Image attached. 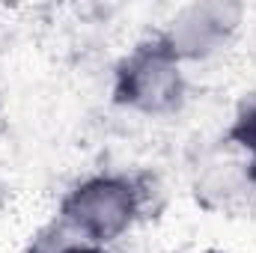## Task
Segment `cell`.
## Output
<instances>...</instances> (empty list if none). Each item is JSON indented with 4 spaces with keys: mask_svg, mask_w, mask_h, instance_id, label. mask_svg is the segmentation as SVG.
Listing matches in <instances>:
<instances>
[{
    "mask_svg": "<svg viewBox=\"0 0 256 253\" xmlns=\"http://www.w3.org/2000/svg\"><path fill=\"white\" fill-rule=\"evenodd\" d=\"M152 208V185L146 173L92 170L63 190L54 214L86 244L120 248L146 220Z\"/></svg>",
    "mask_w": 256,
    "mask_h": 253,
    "instance_id": "cell-1",
    "label": "cell"
},
{
    "mask_svg": "<svg viewBox=\"0 0 256 253\" xmlns=\"http://www.w3.org/2000/svg\"><path fill=\"white\" fill-rule=\"evenodd\" d=\"M191 98L188 66L152 30L137 39L110 68V104L134 120H176Z\"/></svg>",
    "mask_w": 256,
    "mask_h": 253,
    "instance_id": "cell-2",
    "label": "cell"
},
{
    "mask_svg": "<svg viewBox=\"0 0 256 253\" xmlns=\"http://www.w3.org/2000/svg\"><path fill=\"white\" fill-rule=\"evenodd\" d=\"M244 24H248V6L238 0H191L176 6L155 33L191 68V66H208L230 54Z\"/></svg>",
    "mask_w": 256,
    "mask_h": 253,
    "instance_id": "cell-3",
    "label": "cell"
},
{
    "mask_svg": "<svg viewBox=\"0 0 256 253\" xmlns=\"http://www.w3.org/2000/svg\"><path fill=\"white\" fill-rule=\"evenodd\" d=\"M188 196L208 218H248L256 212V164L224 140L208 143L188 167Z\"/></svg>",
    "mask_w": 256,
    "mask_h": 253,
    "instance_id": "cell-4",
    "label": "cell"
},
{
    "mask_svg": "<svg viewBox=\"0 0 256 253\" xmlns=\"http://www.w3.org/2000/svg\"><path fill=\"white\" fill-rule=\"evenodd\" d=\"M220 140L238 155H244L250 164H256V86L242 90L238 98L232 102Z\"/></svg>",
    "mask_w": 256,
    "mask_h": 253,
    "instance_id": "cell-5",
    "label": "cell"
},
{
    "mask_svg": "<svg viewBox=\"0 0 256 253\" xmlns=\"http://www.w3.org/2000/svg\"><path fill=\"white\" fill-rule=\"evenodd\" d=\"M86 248H90L86 242H80L57 214H51L30 232L24 253H84Z\"/></svg>",
    "mask_w": 256,
    "mask_h": 253,
    "instance_id": "cell-6",
    "label": "cell"
},
{
    "mask_svg": "<svg viewBox=\"0 0 256 253\" xmlns=\"http://www.w3.org/2000/svg\"><path fill=\"white\" fill-rule=\"evenodd\" d=\"M84 253H126V250H120V248H92V244H90Z\"/></svg>",
    "mask_w": 256,
    "mask_h": 253,
    "instance_id": "cell-7",
    "label": "cell"
}]
</instances>
